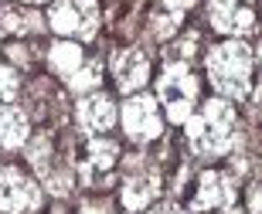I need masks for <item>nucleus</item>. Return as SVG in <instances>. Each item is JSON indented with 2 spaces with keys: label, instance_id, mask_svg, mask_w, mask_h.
I'll return each instance as SVG.
<instances>
[{
  "label": "nucleus",
  "instance_id": "nucleus-1",
  "mask_svg": "<svg viewBox=\"0 0 262 214\" xmlns=\"http://www.w3.org/2000/svg\"><path fill=\"white\" fill-rule=\"evenodd\" d=\"M184 129L198 156H222L238 146V116L228 99H208L201 112L184 123Z\"/></svg>",
  "mask_w": 262,
  "mask_h": 214
},
{
  "label": "nucleus",
  "instance_id": "nucleus-2",
  "mask_svg": "<svg viewBox=\"0 0 262 214\" xmlns=\"http://www.w3.org/2000/svg\"><path fill=\"white\" fill-rule=\"evenodd\" d=\"M252 48L238 38L222 41L208 51V78L222 99H245L252 92Z\"/></svg>",
  "mask_w": 262,
  "mask_h": 214
},
{
  "label": "nucleus",
  "instance_id": "nucleus-3",
  "mask_svg": "<svg viewBox=\"0 0 262 214\" xmlns=\"http://www.w3.org/2000/svg\"><path fill=\"white\" fill-rule=\"evenodd\" d=\"M157 99L164 102L167 119L184 126L198 102V75L191 72L187 61H167L160 78H157Z\"/></svg>",
  "mask_w": 262,
  "mask_h": 214
},
{
  "label": "nucleus",
  "instance_id": "nucleus-4",
  "mask_svg": "<svg viewBox=\"0 0 262 214\" xmlns=\"http://www.w3.org/2000/svg\"><path fill=\"white\" fill-rule=\"evenodd\" d=\"M48 24L65 38L92 41L99 31V4L96 0H55L48 10Z\"/></svg>",
  "mask_w": 262,
  "mask_h": 214
},
{
  "label": "nucleus",
  "instance_id": "nucleus-5",
  "mask_svg": "<svg viewBox=\"0 0 262 214\" xmlns=\"http://www.w3.org/2000/svg\"><path fill=\"white\" fill-rule=\"evenodd\" d=\"M123 133H126V139H133V143H154L160 133H164V119H160V109H157V99L154 96H129L126 102H123Z\"/></svg>",
  "mask_w": 262,
  "mask_h": 214
},
{
  "label": "nucleus",
  "instance_id": "nucleus-6",
  "mask_svg": "<svg viewBox=\"0 0 262 214\" xmlns=\"http://www.w3.org/2000/svg\"><path fill=\"white\" fill-rule=\"evenodd\" d=\"M41 207V187L17 167H0V211L31 214Z\"/></svg>",
  "mask_w": 262,
  "mask_h": 214
},
{
  "label": "nucleus",
  "instance_id": "nucleus-7",
  "mask_svg": "<svg viewBox=\"0 0 262 214\" xmlns=\"http://www.w3.org/2000/svg\"><path fill=\"white\" fill-rule=\"evenodd\" d=\"M208 20L214 31L232 34V38L252 34L255 28V14L249 7V0H208Z\"/></svg>",
  "mask_w": 262,
  "mask_h": 214
},
{
  "label": "nucleus",
  "instance_id": "nucleus-8",
  "mask_svg": "<svg viewBox=\"0 0 262 214\" xmlns=\"http://www.w3.org/2000/svg\"><path fill=\"white\" fill-rule=\"evenodd\" d=\"M235 177L222 174V170H204L198 180V194H194V211H214V207H232L235 201Z\"/></svg>",
  "mask_w": 262,
  "mask_h": 214
},
{
  "label": "nucleus",
  "instance_id": "nucleus-9",
  "mask_svg": "<svg viewBox=\"0 0 262 214\" xmlns=\"http://www.w3.org/2000/svg\"><path fill=\"white\" fill-rule=\"evenodd\" d=\"M113 75H116V85L123 88V92H140V88L150 82V58H146L140 48L116 51Z\"/></svg>",
  "mask_w": 262,
  "mask_h": 214
},
{
  "label": "nucleus",
  "instance_id": "nucleus-10",
  "mask_svg": "<svg viewBox=\"0 0 262 214\" xmlns=\"http://www.w3.org/2000/svg\"><path fill=\"white\" fill-rule=\"evenodd\" d=\"M75 116H78V126L85 129V133H106L116 123V102L109 96H102V92H92V96L78 99Z\"/></svg>",
  "mask_w": 262,
  "mask_h": 214
},
{
  "label": "nucleus",
  "instance_id": "nucleus-11",
  "mask_svg": "<svg viewBox=\"0 0 262 214\" xmlns=\"http://www.w3.org/2000/svg\"><path fill=\"white\" fill-rule=\"evenodd\" d=\"M157 194H160V174L157 170H143V174H129L123 180V191H119V201L126 211H143L146 204H154Z\"/></svg>",
  "mask_w": 262,
  "mask_h": 214
},
{
  "label": "nucleus",
  "instance_id": "nucleus-12",
  "mask_svg": "<svg viewBox=\"0 0 262 214\" xmlns=\"http://www.w3.org/2000/svg\"><path fill=\"white\" fill-rule=\"evenodd\" d=\"M28 112L10 106H0V150H17V146L28 143Z\"/></svg>",
  "mask_w": 262,
  "mask_h": 214
},
{
  "label": "nucleus",
  "instance_id": "nucleus-13",
  "mask_svg": "<svg viewBox=\"0 0 262 214\" xmlns=\"http://www.w3.org/2000/svg\"><path fill=\"white\" fill-rule=\"evenodd\" d=\"M45 20L34 14V10L14 7V4H0V31L4 34H31V31H41Z\"/></svg>",
  "mask_w": 262,
  "mask_h": 214
},
{
  "label": "nucleus",
  "instance_id": "nucleus-14",
  "mask_svg": "<svg viewBox=\"0 0 262 214\" xmlns=\"http://www.w3.org/2000/svg\"><path fill=\"white\" fill-rule=\"evenodd\" d=\"M82 61H85V55H82V44H75V41H55L48 48V65L61 78H68L75 68H82Z\"/></svg>",
  "mask_w": 262,
  "mask_h": 214
},
{
  "label": "nucleus",
  "instance_id": "nucleus-15",
  "mask_svg": "<svg viewBox=\"0 0 262 214\" xmlns=\"http://www.w3.org/2000/svg\"><path fill=\"white\" fill-rule=\"evenodd\" d=\"M119 160V146L113 139H89V160H85V174L92 170H109V167Z\"/></svg>",
  "mask_w": 262,
  "mask_h": 214
},
{
  "label": "nucleus",
  "instance_id": "nucleus-16",
  "mask_svg": "<svg viewBox=\"0 0 262 214\" xmlns=\"http://www.w3.org/2000/svg\"><path fill=\"white\" fill-rule=\"evenodd\" d=\"M65 82H68V88H72L75 96L96 92V88L102 85V65H99V61H82V68H75Z\"/></svg>",
  "mask_w": 262,
  "mask_h": 214
},
{
  "label": "nucleus",
  "instance_id": "nucleus-17",
  "mask_svg": "<svg viewBox=\"0 0 262 214\" xmlns=\"http://www.w3.org/2000/svg\"><path fill=\"white\" fill-rule=\"evenodd\" d=\"M28 160L38 167V174H41V177L48 174V170H51V139H48V136L31 139V143H28Z\"/></svg>",
  "mask_w": 262,
  "mask_h": 214
},
{
  "label": "nucleus",
  "instance_id": "nucleus-18",
  "mask_svg": "<svg viewBox=\"0 0 262 214\" xmlns=\"http://www.w3.org/2000/svg\"><path fill=\"white\" fill-rule=\"evenodd\" d=\"M20 92V78L17 72L10 68V65H0V106H7V102H14Z\"/></svg>",
  "mask_w": 262,
  "mask_h": 214
},
{
  "label": "nucleus",
  "instance_id": "nucleus-19",
  "mask_svg": "<svg viewBox=\"0 0 262 214\" xmlns=\"http://www.w3.org/2000/svg\"><path fill=\"white\" fill-rule=\"evenodd\" d=\"M160 4H164V7L170 10V14H177V17H181V14H184L187 7H194V0H160Z\"/></svg>",
  "mask_w": 262,
  "mask_h": 214
},
{
  "label": "nucleus",
  "instance_id": "nucleus-20",
  "mask_svg": "<svg viewBox=\"0 0 262 214\" xmlns=\"http://www.w3.org/2000/svg\"><path fill=\"white\" fill-rule=\"evenodd\" d=\"M78 214H109V207L102 201H85V204L78 207Z\"/></svg>",
  "mask_w": 262,
  "mask_h": 214
},
{
  "label": "nucleus",
  "instance_id": "nucleus-21",
  "mask_svg": "<svg viewBox=\"0 0 262 214\" xmlns=\"http://www.w3.org/2000/svg\"><path fill=\"white\" fill-rule=\"evenodd\" d=\"M249 214H259V184L249 187Z\"/></svg>",
  "mask_w": 262,
  "mask_h": 214
},
{
  "label": "nucleus",
  "instance_id": "nucleus-22",
  "mask_svg": "<svg viewBox=\"0 0 262 214\" xmlns=\"http://www.w3.org/2000/svg\"><path fill=\"white\" fill-rule=\"evenodd\" d=\"M150 214H184V211H181L177 204H157V207H154Z\"/></svg>",
  "mask_w": 262,
  "mask_h": 214
},
{
  "label": "nucleus",
  "instance_id": "nucleus-23",
  "mask_svg": "<svg viewBox=\"0 0 262 214\" xmlns=\"http://www.w3.org/2000/svg\"><path fill=\"white\" fill-rule=\"evenodd\" d=\"M24 4H45V0H24Z\"/></svg>",
  "mask_w": 262,
  "mask_h": 214
},
{
  "label": "nucleus",
  "instance_id": "nucleus-24",
  "mask_svg": "<svg viewBox=\"0 0 262 214\" xmlns=\"http://www.w3.org/2000/svg\"><path fill=\"white\" fill-rule=\"evenodd\" d=\"M51 214H65V211H61V207H55V211H51Z\"/></svg>",
  "mask_w": 262,
  "mask_h": 214
}]
</instances>
